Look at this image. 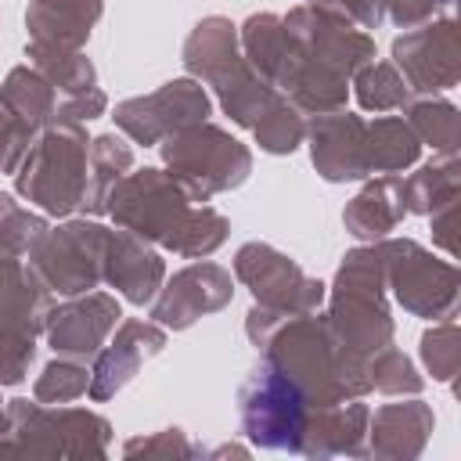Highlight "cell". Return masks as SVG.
I'll return each mask as SVG.
<instances>
[{
	"mask_svg": "<svg viewBox=\"0 0 461 461\" xmlns=\"http://www.w3.org/2000/svg\"><path fill=\"white\" fill-rule=\"evenodd\" d=\"M0 429H4V407H0Z\"/></svg>",
	"mask_w": 461,
	"mask_h": 461,
	"instance_id": "cell-42",
	"label": "cell"
},
{
	"mask_svg": "<svg viewBox=\"0 0 461 461\" xmlns=\"http://www.w3.org/2000/svg\"><path fill=\"white\" fill-rule=\"evenodd\" d=\"M166 349V328L155 321H122L115 328V339L104 342L94 357L90 367V400H112L137 371L144 360L158 357Z\"/></svg>",
	"mask_w": 461,
	"mask_h": 461,
	"instance_id": "cell-18",
	"label": "cell"
},
{
	"mask_svg": "<svg viewBox=\"0 0 461 461\" xmlns=\"http://www.w3.org/2000/svg\"><path fill=\"white\" fill-rule=\"evenodd\" d=\"M421 360H425V367H429V375L436 382H450L457 375L461 349H457V324H454V317H443L436 328H429L421 335Z\"/></svg>",
	"mask_w": 461,
	"mask_h": 461,
	"instance_id": "cell-35",
	"label": "cell"
},
{
	"mask_svg": "<svg viewBox=\"0 0 461 461\" xmlns=\"http://www.w3.org/2000/svg\"><path fill=\"white\" fill-rule=\"evenodd\" d=\"M367 371H371V389L389 393V396H403V393L418 396V393H421V385H425V378L414 371V364H411V360H407L393 342H389V346H382L378 353H371Z\"/></svg>",
	"mask_w": 461,
	"mask_h": 461,
	"instance_id": "cell-33",
	"label": "cell"
},
{
	"mask_svg": "<svg viewBox=\"0 0 461 461\" xmlns=\"http://www.w3.org/2000/svg\"><path fill=\"white\" fill-rule=\"evenodd\" d=\"M259 353L295 382V389L306 396L310 407H328L371 393V371H367L371 357H357L342 349L331 339L328 321L317 313L285 317L274 328V335L259 346Z\"/></svg>",
	"mask_w": 461,
	"mask_h": 461,
	"instance_id": "cell-2",
	"label": "cell"
},
{
	"mask_svg": "<svg viewBox=\"0 0 461 461\" xmlns=\"http://www.w3.org/2000/svg\"><path fill=\"white\" fill-rule=\"evenodd\" d=\"M324 321L331 339L357 357H371L393 342V317L385 306V263L378 241L346 252L331 281V306Z\"/></svg>",
	"mask_w": 461,
	"mask_h": 461,
	"instance_id": "cell-4",
	"label": "cell"
},
{
	"mask_svg": "<svg viewBox=\"0 0 461 461\" xmlns=\"http://www.w3.org/2000/svg\"><path fill=\"white\" fill-rule=\"evenodd\" d=\"M209 112H212V101L202 90V83L184 76V79L162 83L155 94L119 101L112 119H115V126L130 140H137V144H162L169 133H176V130H184L191 122L209 119Z\"/></svg>",
	"mask_w": 461,
	"mask_h": 461,
	"instance_id": "cell-13",
	"label": "cell"
},
{
	"mask_svg": "<svg viewBox=\"0 0 461 461\" xmlns=\"http://www.w3.org/2000/svg\"><path fill=\"white\" fill-rule=\"evenodd\" d=\"M25 58L61 97L97 86V72H94L90 58H83V50H65V47H50V43H32L29 40Z\"/></svg>",
	"mask_w": 461,
	"mask_h": 461,
	"instance_id": "cell-28",
	"label": "cell"
},
{
	"mask_svg": "<svg viewBox=\"0 0 461 461\" xmlns=\"http://www.w3.org/2000/svg\"><path fill=\"white\" fill-rule=\"evenodd\" d=\"M130 166H133V148L122 137H115V133L94 137L90 155H86V191H83L79 209L86 216H101L112 187L130 173Z\"/></svg>",
	"mask_w": 461,
	"mask_h": 461,
	"instance_id": "cell-26",
	"label": "cell"
},
{
	"mask_svg": "<svg viewBox=\"0 0 461 461\" xmlns=\"http://www.w3.org/2000/svg\"><path fill=\"white\" fill-rule=\"evenodd\" d=\"M104 281L133 306H144L158 295L162 281H166V263L162 256L151 249V241L137 238L133 230L119 227L108 230V245H104Z\"/></svg>",
	"mask_w": 461,
	"mask_h": 461,
	"instance_id": "cell-19",
	"label": "cell"
},
{
	"mask_svg": "<svg viewBox=\"0 0 461 461\" xmlns=\"http://www.w3.org/2000/svg\"><path fill=\"white\" fill-rule=\"evenodd\" d=\"M393 61L400 65L403 83L411 94H436L450 90L461 79V40L454 18L429 22L418 29H407L393 43Z\"/></svg>",
	"mask_w": 461,
	"mask_h": 461,
	"instance_id": "cell-14",
	"label": "cell"
},
{
	"mask_svg": "<svg viewBox=\"0 0 461 461\" xmlns=\"http://www.w3.org/2000/svg\"><path fill=\"white\" fill-rule=\"evenodd\" d=\"M86 389H90V367H86V360L58 357V360H50V364L40 371V378H36V385H32V396H36L40 403H72V400H79Z\"/></svg>",
	"mask_w": 461,
	"mask_h": 461,
	"instance_id": "cell-32",
	"label": "cell"
},
{
	"mask_svg": "<svg viewBox=\"0 0 461 461\" xmlns=\"http://www.w3.org/2000/svg\"><path fill=\"white\" fill-rule=\"evenodd\" d=\"M122 310L119 299L108 292H83L72 295L58 306H50L47 313V342L58 357H72V360H94L97 349L108 342V335L115 331Z\"/></svg>",
	"mask_w": 461,
	"mask_h": 461,
	"instance_id": "cell-16",
	"label": "cell"
},
{
	"mask_svg": "<svg viewBox=\"0 0 461 461\" xmlns=\"http://www.w3.org/2000/svg\"><path fill=\"white\" fill-rule=\"evenodd\" d=\"M238 43L245 61L310 115L342 108L353 72L375 61V40L357 22L310 0L288 14H249Z\"/></svg>",
	"mask_w": 461,
	"mask_h": 461,
	"instance_id": "cell-1",
	"label": "cell"
},
{
	"mask_svg": "<svg viewBox=\"0 0 461 461\" xmlns=\"http://www.w3.org/2000/svg\"><path fill=\"white\" fill-rule=\"evenodd\" d=\"M238 414H241V432L256 447L299 454L310 403L295 389V382L281 375L267 357L249 371L245 385L238 389Z\"/></svg>",
	"mask_w": 461,
	"mask_h": 461,
	"instance_id": "cell-10",
	"label": "cell"
},
{
	"mask_svg": "<svg viewBox=\"0 0 461 461\" xmlns=\"http://www.w3.org/2000/svg\"><path fill=\"white\" fill-rule=\"evenodd\" d=\"M310 4H324L339 14H346L349 22L364 25V29H375L385 22V11H382V0H310Z\"/></svg>",
	"mask_w": 461,
	"mask_h": 461,
	"instance_id": "cell-41",
	"label": "cell"
},
{
	"mask_svg": "<svg viewBox=\"0 0 461 461\" xmlns=\"http://www.w3.org/2000/svg\"><path fill=\"white\" fill-rule=\"evenodd\" d=\"M432 407L421 400L385 403L367 418V454L371 457H418L432 432Z\"/></svg>",
	"mask_w": 461,
	"mask_h": 461,
	"instance_id": "cell-22",
	"label": "cell"
},
{
	"mask_svg": "<svg viewBox=\"0 0 461 461\" xmlns=\"http://www.w3.org/2000/svg\"><path fill=\"white\" fill-rule=\"evenodd\" d=\"M112 439L108 418L83 407H54L40 400H7L0 454L43 457H104Z\"/></svg>",
	"mask_w": 461,
	"mask_h": 461,
	"instance_id": "cell-6",
	"label": "cell"
},
{
	"mask_svg": "<svg viewBox=\"0 0 461 461\" xmlns=\"http://www.w3.org/2000/svg\"><path fill=\"white\" fill-rule=\"evenodd\" d=\"M104 245L108 227L97 220H72L65 227H47L25 252V263L50 295L72 299L104 281Z\"/></svg>",
	"mask_w": 461,
	"mask_h": 461,
	"instance_id": "cell-8",
	"label": "cell"
},
{
	"mask_svg": "<svg viewBox=\"0 0 461 461\" xmlns=\"http://www.w3.org/2000/svg\"><path fill=\"white\" fill-rule=\"evenodd\" d=\"M43 230H47V220L43 216L29 212L25 205L14 202V194L0 191V252L25 256Z\"/></svg>",
	"mask_w": 461,
	"mask_h": 461,
	"instance_id": "cell-34",
	"label": "cell"
},
{
	"mask_svg": "<svg viewBox=\"0 0 461 461\" xmlns=\"http://www.w3.org/2000/svg\"><path fill=\"white\" fill-rule=\"evenodd\" d=\"M234 277L252 292V299L267 310H277L285 317L317 313L324 303L328 285L310 277L295 259L277 252L267 241H249L234 256Z\"/></svg>",
	"mask_w": 461,
	"mask_h": 461,
	"instance_id": "cell-12",
	"label": "cell"
},
{
	"mask_svg": "<svg viewBox=\"0 0 461 461\" xmlns=\"http://www.w3.org/2000/svg\"><path fill=\"white\" fill-rule=\"evenodd\" d=\"M108 108V97L101 86H90V90H79V94H68L58 101V119H68V122H90L97 115H104Z\"/></svg>",
	"mask_w": 461,
	"mask_h": 461,
	"instance_id": "cell-39",
	"label": "cell"
},
{
	"mask_svg": "<svg viewBox=\"0 0 461 461\" xmlns=\"http://www.w3.org/2000/svg\"><path fill=\"white\" fill-rule=\"evenodd\" d=\"M101 11H104V0H29V11H25L29 40L65 47V50H83Z\"/></svg>",
	"mask_w": 461,
	"mask_h": 461,
	"instance_id": "cell-23",
	"label": "cell"
},
{
	"mask_svg": "<svg viewBox=\"0 0 461 461\" xmlns=\"http://www.w3.org/2000/svg\"><path fill=\"white\" fill-rule=\"evenodd\" d=\"M457 155H443L436 162H425L414 176H403V198H407V212L429 216L439 205L457 202Z\"/></svg>",
	"mask_w": 461,
	"mask_h": 461,
	"instance_id": "cell-29",
	"label": "cell"
},
{
	"mask_svg": "<svg viewBox=\"0 0 461 461\" xmlns=\"http://www.w3.org/2000/svg\"><path fill=\"white\" fill-rule=\"evenodd\" d=\"M86 155L90 137L83 122L58 119L36 133L29 155L14 169V191L47 216H68L86 191Z\"/></svg>",
	"mask_w": 461,
	"mask_h": 461,
	"instance_id": "cell-5",
	"label": "cell"
},
{
	"mask_svg": "<svg viewBox=\"0 0 461 461\" xmlns=\"http://www.w3.org/2000/svg\"><path fill=\"white\" fill-rule=\"evenodd\" d=\"M310 158L328 184L367 176V122L353 112H321L306 126Z\"/></svg>",
	"mask_w": 461,
	"mask_h": 461,
	"instance_id": "cell-17",
	"label": "cell"
},
{
	"mask_svg": "<svg viewBox=\"0 0 461 461\" xmlns=\"http://www.w3.org/2000/svg\"><path fill=\"white\" fill-rule=\"evenodd\" d=\"M50 306V292L32 274V267L22 256L0 252V328L36 339L47 328Z\"/></svg>",
	"mask_w": 461,
	"mask_h": 461,
	"instance_id": "cell-21",
	"label": "cell"
},
{
	"mask_svg": "<svg viewBox=\"0 0 461 461\" xmlns=\"http://www.w3.org/2000/svg\"><path fill=\"white\" fill-rule=\"evenodd\" d=\"M403 216H407L403 176L400 173H382L371 184H364V191L346 205L342 223L360 241H382V238H389V230L400 227Z\"/></svg>",
	"mask_w": 461,
	"mask_h": 461,
	"instance_id": "cell-24",
	"label": "cell"
},
{
	"mask_svg": "<svg viewBox=\"0 0 461 461\" xmlns=\"http://www.w3.org/2000/svg\"><path fill=\"white\" fill-rule=\"evenodd\" d=\"M407 126L414 130L418 144H429L439 155H457V140H461V119L457 108L443 97H418L407 101Z\"/></svg>",
	"mask_w": 461,
	"mask_h": 461,
	"instance_id": "cell-30",
	"label": "cell"
},
{
	"mask_svg": "<svg viewBox=\"0 0 461 461\" xmlns=\"http://www.w3.org/2000/svg\"><path fill=\"white\" fill-rule=\"evenodd\" d=\"M32 360H36V339L11 331V328H0V385L25 382Z\"/></svg>",
	"mask_w": 461,
	"mask_h": 461,
	"instance_id": "cell-36",
	"label": "cell"
},
{
	"mask_svg": "<svg viewBox=\"0 0 461 461\" xmlns=\"http://www.w3.org/2000/svg\"><path fill=\"white\" fill-rule=\"evenodd\" d=\"M180 61L191 79H202L216 90L223 112L245 130H256L281 101H288L245 61L238 29L220 14H209L191 29Z\"/></svg>",
	"mask_w": 461,
	"mask_h": 461,
	"instance_id": "cell-3",
	"label": "cell"
},
{
	"mask_svg": "<svg viewBox=\"0 0 461 461\" xmlns=\"http://www.w3.org/2000/svg\"><path fill=\"white\" fill-rule=\"evenodd\" d=\"M32 140H36V130L0 108V173H14L29 155Z\"/></svg>",
	"mask_w": 461,
	"mask_h": 461,
	"instance_id": "cell-37",
	"label": "cell"
},
{
	"mask_svg": "<svg viewBox=\"0 0 461 461\" xmlns=\"http://www.w3.org/2000/svg\"><path fill=\"white\" fill-rule=\"evenodd\" d=\"M58 101H61V94L32 65L11 68L7 79L0 83V108L11 112L14 119H22L25 126H32L36 133L43 126L58 122Z\"/></svg>",
	"mask_w": 461,
	"mask_h": 461,
	"instance_id": "cell-25",
	"label": "cell"
},
{
	"mask_svg": "<svg viewBox=\"0 0 461 461\" xmlns=\"http://www.w3.org/2000/svg\"><path fill=\"white\" fill-rule=\"evenodd\" d=\"M353 90H357L360 108H367V112H393L411 101V86L403 83V76L393 61H367L364 68H357Z\"/></svg>",
	"mask_w": 461,
	"mask_h": 461,
	"instance_id": "cell-31",
	"label": "cell"
},
{
	"mask_svg": "<svg viewBox=\"0 0 461 461\" xmlns=\"http://www.w3.org/2000/svg\"><path fill=\"white\" fill-rule=\"evenodd\" d=\"M385 288L414 317H454L457 310V267L436 259L411 238H382Z\"/></svg>",
	"mask_w": 461,
	"mask_h": 461,
	"instance_id": "cell-11",
	"label": "cell"
},
{
	"mask_svg": "<svg viewBox=\"0 0 461 461\" xmlns=\"http://www.w3.org/2000/svg\"><path fill=\"white\" fill-rule=\"evenodd\" d=\"M439 4H450V0H439Z\"/></svg>",
	"mask_w": 461,
	"mask_h": 461,
	"instance_id": "cell-43",
	"label": "cell"
},
{
	"mask_svg": "<svg viewBox=\"0 0 461 461\" xmlns=\"http://www.w3.org/2000/svg\"><path fill=\"white\" fill-rule=\"evenodd\" d=\"M421 155V144L414 137V130L407 126V119L400 115H382L375 122H367V176H382V173H403L407 166H414Z\"/></svg>",
	"mask_w": 461,
	"mask_h": 461,
	"instance_id": "cell-27",
	"label": "cell"
},
{
	"mask_svg": "<svg viewBox=\"0 0 461 461\" xmlns=\"http://www.w3.org/2000/svg\"><path fill=\"white\" fill-rule=\"evenodd\" d=\"M230 295H234L230 270H223L220 263H191L158 288V295L151 299V321L162 324L166 331H184L198 317L223 310Z\"/></svg>",
	"mask_w": 461,
	"mask_h": 461,
	"instance_id": "cell-15",
	"label": "cell"
},
{
	"mask_svg": "<svg viewBox=\"0 0 461 461\" xmlns=\"http://www.w3.org/2000/svg\"><path fill=\"white\" fill-rule=\"evenodd\" d=\"M122 454H126V457H133V454H176V457H191V454H198V447L187 443V436H184L180 429H162V432H155V436H137V439H130V443L122 447Z\"/></svg>",
	"mask_w": 461,
	"mask_h": 461,
	"instance_id": "cell-38",
	"label": "cell"
},
{
	"mask_svg": "<svg viewBox=\"0 0 461 461\" xmlns=\"http://www.w3.org/2000/svg\"><path fill=\"white\" fill-rule=\"evenodd\" d=\"M367 418H371V407L360 403V396L328 403V407H310L299 454H306V457H335V454L364 457L367 454Z\"/></svg>",
	"mask_w": 461,
	"mask_h": 461,
	"instance_id": "cell-20",
	"label": "cell"
},
{
	"mask_svg": "<svg viewBox=\"0 0 461 461\" xmlns=\"http://www.w3.org/2000/svg\"><path fill=\"white\" fill-rule=\"evenodd\" d=\"M158 148L162 162L191 194V202H209L223 191H234L252 173V151L209 119L169 133Z\"/></svg>",
	"mask_w": 461,
	"mask_h": 461,
	"instance_id": "cell-7",
	"label": "cell"
},
{
	"mask_svg": "<svg viewBox=\"0 0 461 461\" xmlns=\"http://www.w3.org/2000/svg\"><path fill=\"white\" fill-rule=\"evenodd\" d=\"M104 212L133 230L137 238L144 241H155L162 249H169V241L184 230V223L191 220L194 212V202L191 194L180 187V180L173 173H162V169H137V173H126L112 194H108V205Z\"/></svg>",
	"mask_w": 461,
	"mask_h": 461,
	"instance_id": "cell-9",
	"label": "cell"
},
{
	"mask_svg": "<svg viewBox=\"0 0 461 461\" xmlns=\"http://www.w3.org/2000/svg\"><path fill=\"white\" fill-rule=\"evenodd\" d=\"M436 7H439V0H382L385 18L400 29H414V25L429 22Z\"/></svg>",
	"mask_w": 461,
	"mask_h": 461,
	"instance_id": "cell-40",
	"label": "cell"
}]
</instances>
